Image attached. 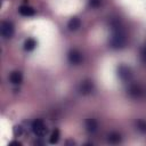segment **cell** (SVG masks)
Segmentation results:
<instances>
[{
	"mask_svg": "<svg viewBox=\"0 0 146 146\" xmlns=\"http://www.w3.org/2000/svg\"><path fill=\"white\" fill-rule=\"evenodd\" d=\"M125 33L124 31L122 30V26L119 24V22H115L113 23V34H112V38H111V41H110V44L111 47L113 48H123L124 44H125Z\"/></svg>",
	"mask_w": 146,
	"mask_h": 146,
	"instance_id": "obj_1",
	"label": "cell"
},
{
	"mask_svg": "<svg viewBox=\"0 0 146 146\" xmlns=\"http://www.w3.org/2000/svg\"><path fill=\"white\" fill-rule=\"evenodd\" d=\"M9 79H10V82H11V83H14V84H19V83L22 82V80H23V75H22V73H21L19 71H14V72L10 74Z\"/></svg>",
	"mask_w": 146,
	"mask_h": 146,
	"instance_id": "obj_10",
	"label": "cell"
},
{
	"mask_svg": "<svg viewBox=\"0 0 146 146\" xmlns=\"http://www.w3.org/2000/svg\"><path fill=\"white\" fill-rule=\"evenodd\" d=\"M19 14L23 15V16H33L35 14V10L31 6L23 5V6L19 7Z\"/></svg>",
	"mask_w": 146,
	"mask_h": 146,
	"instance_id": "obj_8",
	"label": "cell"
},
{
	"mask_svg": "<svg viewBox=\"0 0 146 146\" xmlns=\"http://www.w3.org/2000/svg\"><path fill=\"white\" fill-rule=\"evenodd\" d=\"M107 140L111 143V144H119L121 140H122V137L119 132H111L108 136H107Z\"/></svg>",
	"mask_w": 146,
	"mask_h": 146,
	"instance_id": "obj_12",
	"label": "cell"
},
{
	"mask_svg": "<svg viewBox=\"0 0 146 146\" xmlns=\"http://www.w3.org/2000/svg\"><path fill=\"white\" fill-rule=\"evenodd\" d=\"M14 132H15V135H16V136H17V135L19 136V135L22 133V127H19V125L15 127V128H14Z\"/></svg>",
	"mask_w": 146,
	"mask_h": 146,
	"instance_id": "obj_17",
	"label": "cell"
},
{
	"mask_svg": "<svg viewBox=\"0 0 146 146\" xmlns=\"http://www.w3.org/2000/svg\"><path fill=\"white\" fill-rule=\"evenodd\" d=\"M141 58H143V62L146 63V46L144 47V49L141 51Z\"/></svg>",
	"mask_w": 146,
	"mask_h": 146,
	"instance_id": "obj_18",
	"label": "cell"
},
{
	"mask_svg": "<svg viewBox=\"0 0 146 146\" xmlns=\"http://www.w3.org/2000/svg\"><path fill=\"white\" fill-rule=\"evenodd\" d=\"M100 3H102V0H90V6L94 7V8L99 7Z\"/></svg>",
	"mask_w": 146,
	"mask_h": 146,
	"instance_id": "obj_16",
	"label": "cell"
},
{
	"mask_svg": "<svg viewBox=\"0 0 146 146\" xmlns=\"http://www.w3.org/2000/svg\"><path fill=\"white\" fill-rule=\"evenodd\" d=\"M67 26H68V29H70L71 31H76V30L81 26V21H80V18H78V17L71 18L70 22H68V24H67Z\"/></svg>",
	"mask_w": 146,
	"mask_h": 146,
	"instance_id": "obj_11",
	"label": "cell"
},
{
	"mask_svg": "<svg viewBox=\"0 0 146 146\" xmlns=\"http://www.w3.org/2000/svg\"><path fill=\"white\" fill-rule=\"evenodd\" d=\"M58 140H59V130H58V129H55V130L52 131L51 136H50L49 141H50V144H56Z\"/></svg>",
	"mask_w": 146,
	"mask_h": 146,
	"instance_id": "obj_14",
	"label": "cell"
},
{
	"mask_svg": "<svg viewBox=\"0 0 146 146\" xmlns=\"http://www.w3.org/2000/svg\"><path fill=\"white\" fill-rule=\"evenodd\" d=\"M68 60L72 64H80L82 62V55L79 50H71L68 52Z\"/></svg>",
	"mask_w": 146,
	"mask_h": 146,
	"instance_id": "obj_5",
	"label": "cell"
},
{
	"mask_svg": "<svg viewBox=\"0 0 146 146\" xmlns=\"http://www.w3.org/2000/svg\"><path fill=\"white\" fill-rule=\"evenodd\" d=\"M117 74H119L120 79L123 80V81H129L131 79V76H132L131 70L128 66H124V65H121L117 68Z\"/></svg>",
	"mask_w": 146,
	"mask_h": 146,
	"instance_id": "obj_4",
	"label": "cell"
},
{
	"mask_svg": "<svg viewBox=\"0 0 146 146\" xmlns=\"http://www.w3.org/2000/svg\"><path fill=\"white\" fill-rule=\"evenodd\" d=\"M1 34L6 39H9V38L13 36V34H14V25H13L11 22L5 21V22L1 23Z\"/></svg>",
	"mask_w": 146,
	"mask_h": 146,
	"instance_id": "obj_3",
	"label": "cell"
},
{
	"mask_svg": "<svg viewBox=\"0 0 146 146\" xmlns=\"http://www.w3.org/2000/svg\"><path fill=\"white\" fill-rule=\"evenodd\" d=\"M92 89H94V84H92V82H91L90 80H86V81H83V82L80 84V92H81L82 95H88V94H90V92L92 91Z\"/></svg>",
	"mask_w": 146,
	"mask_h": 146,
	"instance_id": "obj_6",
	"label": "cell"
},
{
	"mask_svg": "<svg viewBox=\"0 0 146 146\" xmlns=\"http://www.w3.org/2000/svg\"><path fill=\"white\" fill-rule=\"evenodd\" d=\"M32 130L39 137H43L48 131L47 125L44 124V122L41 119H36V120H34L32 122Z\"/></svg>",
	"mask_w": 146,
	"mask_h": 146,
	"instance_id": "obj_2",
	"label": "cell"
},
{
	"mask_svg": "<svg viewBox=\"0 0 146 146\" xmlns=\"http://www.w3.org/2000/svg\"><path fill=\"white\" fill-rule=\"evenodd\" d=\"M86 128L89 132H96L97 131V128H98V123L95 119H87L86 121Z\"/></svg>",
	"mask_w": 146,
	"mask_h": 146,
	"instance_id": "obj_9",
	"label": "cell"
},
{
	"mask_svg": "<svg viewBox=\"0 0 146 146\" xmlns=\"http://www.w3.org/2000/svg\"><path fill=\"white\" fill-rule=\"evenodd\" d=\"M129 95L131 96V97H135V98H138V97H140L141 95H143V89H141V87L139 86V84H131L130 87H129Z\"/></svg>",
	"mask_w": 146,
	"mask_h": 146,
	"instance_id": "obj_7",
	"label": "cell"
},
{
	"mask_svg": "<svg viewBox=\"0 0 146 146\" xmlns=\"http://www.w3.org/2000/svg\"><path fill=\"white\" fill-rule=\"evenodd\" d=\"M10 145H18V146H21L22 144H21L19 141H11V143H10Z\"/></svg>",
	"mask_w": 146,
	"mask_h": 146,
	"instance_id": "obj_19",
	"label": "cell"
},
{
	"mask_svg": "<svg viewBox=\"0 0 146 146\" xmlns=\"http://www.w3.org/2000/svg\"><path fill=\"white\" fill-rule=\"evenodd\" d=\"M35 46H36L35 40L32 39V38H30V39H27V40L25 41V43H24V49H25L26 51H32V50L35 48Z\"/></svg>",
	"mask_w": 146,
	"mask_h": 146,
	"instance_id": "obj_13",
	"label": "cell"
},
{
	"mask_svg": "<svg viewBox=\"0 0 146 146\" xmlns=\"http://www.w3.org/2000/svg\"><path fill=\"white\" fill-rule=\"evenodd\" d=\"M136 125H137V129L141 132H145L146 133V121L145 120H138L136 122Z\"/></svg>",
	"mask_w": 146,
	"mask_h": 146,
	"instance_id": "obj_15",
	"label": "cell"
}]
</instances>
